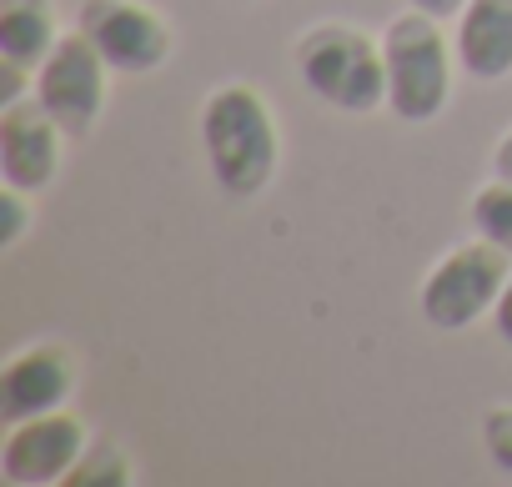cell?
I'll list each match as a JSON object with an SVG mask.
<instances>
[{
    "label": "cell",
    "mask_w": 512,
    "mask_h": 487,
    "mask_svg": "<svg viewBox=\"0 0 512 487\" xmlns=\"http://www.w3.org/2000/svg\"><path fill=\"white\" fill-rule=\"evenodd\" d=\"M407 6H417V11H427V16H437V21H457L467 0H407Z\"/></svg>",
    "instance_id": "obj_18"
},
{
    "label": "cell",
    "mask_w": 512,
    "mask_h": 487,
    "mask_svg": "<svg viewBox=\"0 0 512 487\" xmlns=\"http://www.w3.org/2000/svg\"><path fill=\"white\" fill-rule=\"evenodd\" d=\"M482 452H487V462L502 477H512V402L507 407H492L482 417Z\"/></svg>",
    "instance_id": "obj_15"
},
{
    "label": "cell",
    "mask_w": 512,
    "mask_h": 487,
    "mask_svg": "<svg viewBox=\"0 0 512 487\" xmlns=\"http://www.w3.org/2000/svg\"><path fill=\"white\" fill-rule=\"evenodd\" d=\"M106 81H111V66L106 56L91 46V36L76 26L56 41V51L36 66L31 76V96L56 116V126L71 136V141H86L106 111Z\"/></svg>",
    "instance_id": "obj_5"
},
{
    "label": "cell",
    "mask_w": 512,
    "mask_h": 487,
    "mask_svg": "<svg viewBox=\"0 0 512 487\" xmlns=\"http://www.w3.org/2000/svg\"><path fill=\"white\" fill-rule=\"evenodd\" d=\"M26 231H31V191L0 186V252H16Z\"/></svg>",
    "instance_id": "obj_14"
},
{
    "label": "cell",
    "mask_w": 512,
    "mask_h": 487,
    "mask_svg": "<svg viewBox=\"0 0 512 487\" xmlns=\"http://www.w3.org/2000/svg\"><path fill=\"white\" fill-rule=\"evenodd\" d=\"M66 141L71 136L56 126V116L36 96L6 101V111H0V181L41 196L61 176Z\"/></svg>",
    "instance_id": "obj_8"
},
{
    "label": "cell",
    "mask_w": 512,
    "mask_h": 487,
    "mask_svg": "<svg viewBox=\"0 0 512 487\" xmlns=\"http://www.w3.org/2000/svg\"><path fill=\"white\" fill-rule=\"evenodd\" d=\"M457 66L472 81H507L512 76V0H467L457 31Z\"/></svg>",
    "instance_id": "obj_10"
},
{
    "label": "cell",
    "mask_w": 512,
    "mask_h": 487,
    "mask_svg": "<svg viewBox=\"0 0 512 487\" xmlns=\"http://www.w3.org/2000/svg\"><path fill=\"white\" fill-rule=\"evenodd\" d=\"M116 76H151L171 61V21L146 0H86L76 21Z\"/></svg>",
    "instance_id": "obj_6"
},
{
    "label": "cell",
    "mask_w": 512,
    "mask_h": 487,
    "mask_svg": "<svg viewBox=\"0 0 512 487\" xmlns=\"http://www.w3.org/2000/svg\"><path fill=\"white\" fill-rule=\"evenodd\" d=\"M387 56V111L407 126H427L447 111L457 81V46L442 36V21L407 6L382 31Z\"/></svg>",
    "instance_id": "obj_2"
},
{
    "label": "cell",
    "mask_w": 512,
    "mask_h": 487,
    "mask_svg": "<svg viewBox=\"0 0 512 487\" xmlns=\"http://www.w3.org/2000/svg\"><path fill=\"white\" fill-rule=\"evenodd\" d=\"M86 447H91V432L66 407L21 417L6 427V442H0V477L11 487H56L71 477V467L81 462Z\"/></svg>",
    "instance_id": "obj_7"
},
{
    "label": "cell",
    "mask_w": 512,
    "mask_h": 487,
    "mask_svg": "<svg viewBox=\"0 0 512 487\" xmlns=\"http://www.w3.org/2000/svg\"><path fill=\"white\" fill-rule=\"evenodd\" d=\"M61 36L56 0H0V61L36 71Z\"/></svg>",
    "instance_id": "obj_11"
},
{
    "label": "cell",
    "mask_w": 512,
    "mask_h": 487,
    "mask_svg": "<svg viewBox=\"0 0 512 487\" xmlns=\"http://www.w3.org/2000/svg\"><path fill=\"white\" fill-rule=\"evenodd\" d=\"M492 176L497 181H512V126L497 136V146H492Z\"/></svg>",
    "instance_id": "obj_17"
},
{
    "label": "cell",
    "mask_w": 512,
    "mask_h": 487,
    "mask_svg": "<svg viewBox=\"0 0 512 487\" xmlns=\"http://www.w3.org/2000/svg\"><path fill=\"white\" fill-rule=\"evenodd\" d=\"M297 76L302 86L342 111V116H372L387 106V56L382 41H372L357 26L342 21H322L312 31H302L297 41Z\"/></svg>",
    "instance_id": "obj_3"
},
{
    "label": "cell",
    "mask_w": 512,
    "mask_h": 487,
    "mask_svg": "<svg viewBox=\"0 0 512 487\" xmlns=\"http://www.w3.org/2000/svg\"><path fill=\"white\" fill-rule=\"evenodd\" d=\"M467 216H472L477 236H487L492 247H502V252L512 257V181H497V176H492V181L472 196Z\"/></svg>",
    "instance_id": "obj_13"
},
{
    "label": "cell",
    "mask_w": 512,
    "mask_h": 487,
    "mask_svg": "<svg viewBox=\"0 0 512 487\" xmlns=\"http://www.w3.org/2000/svg\"><path fill=\"white\" fill-rule=\"evenodd\" d=\"M492 332L512 347V282L502 287V297H497V307H492Z\"/></svg>",
    "instance_id": "obj_16"
},
{
    "label": "cell",
    "mask_w": 512,
    "mask_h": 487,
    "mask_svg": "<svg viewBox=\"0 0 512 487\" xmlns=\"http://www.w3.org/2000/svg\"><path fill=\"white\" fill-rule=\"evenodd\" d=\"M507 282H512V257L492 247L487 236H472L462 247L442 252L432 272L422 277V292H417L422 322L432 332H467L482 317H492Z\"/></svg>",
    "instance_id": "obj_4"
},
{
    "label": "cell",
    "mask_w": 512,
    "mask_h": 487,
    "mask_svg": "<svg viewBox=\"0 0 512 487\" xmlns=\"http://www.w3.org/2000/svg\"><path fill=\"white\" fill-rule=\"evenodd\" d=\"M201 156H206L211 181L226 196L236 201L262 196L282 166V126L267 96L246 81L216 86L201 101Z\"/></svg>",
    "instance_id": "obj_1"
},
{
    "label": "cell",
    "mask_w": 512,
    "mask_h": 487,
    "mask_svg": "<svg viewBox=\"0 0 512 487\" xmlns=\"http://www.w3.org/2000/svg\"><path fill=\"white\" fill-rule=\"evenodd\" d=\"M76 382H81V367L61 342H31L11 352L6 367H0V417L21 422V417L61 412L76 397Z\"/></svg>",
    "instance_id": "obj_9"
},
{
    "label": "cell",
    "mask_w": 512,
    "mask_h": 487,
    "mask_svg": "<svg viewBox=\"0 0 512 487\" xmlns=\"http://www.w3.org/2000/svg\"><path fill=\"white\" fill-rule=\"evenodd\" d=\"M126 482H131V457L121 442H106V437H91V447L66 477V487H126Z\"/></svg>",
    "instance_id": "obj_12"
}]
</instances>
